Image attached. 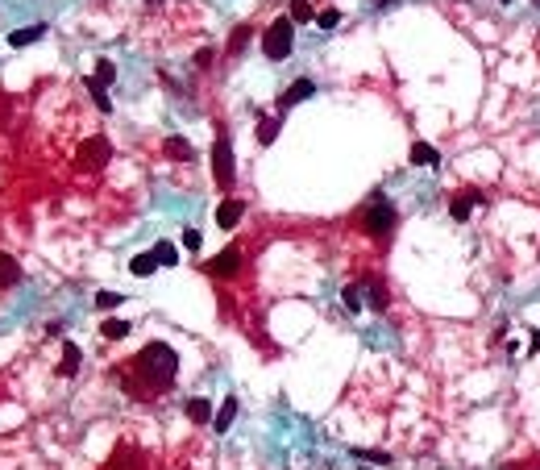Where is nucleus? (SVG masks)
Listing matches in <instances>:
<instances>
[{
	"mask_svg": "<svg viewBox=\"0 0 540 470\" xmlns=\"http://www.w3.org/2000/svg\"><path fill=\"white\" fill-rule=\"evenodd\" d=\"M92 79H96L100 88H108V83L117 79V67H113L108 58H96V75H92Z\"/></svg>",
	"mask_w": 540,
	"mask_h": 470,
	"instance_id": "nucleus-23",
	"label": "nucleus"
},
{
	"mask_svg": "<svg viewBox=\"0 0 540 470\" xmlns=\"http://www.w3.org/2000/svg\"><path fill=\"white\" fill-rule=\"evenodd\" d=\"M212 179L221 183L224 192H233V179H237V167H233V142H229V133H217V142H212Z\"/></svg>",
	"mask_w": 540,
	"mask_h": 470,
	"instance_id": "nucleus-4",
	"label": "nucleus"
},
{
	"mask_svg": "<svg viewBox=\"0 0 540 470\" xmlns=\"http://www.w3.org/2000/svg\"><path fill=\"white\" fill-rule=\"evenodd\" d=\"M295 46V21L291 17H279V21L266 25V34H262V54H266L270 63H283Z\"/></svg>",
	"mask_w": 540,
	"mask_h": 470,
	"instance_id": "nucleus-3",
	"label": "nucleus"
},
{
	"mask_svg": "<svg viewBox=\"0 0 540 470\" xmlns=\"http://www.w3.org/2000/svg\"><path fill=\"white\" fill-rule=\"evenodd\" d=\"M129 329H133V325H129V321H117V317H108V321L100 325V333H104L108 342H121V337L129 333Z\"/></svg>",
	"mask_w": 540,
	"mask_h": 470,
	"instance_id": "nucleus-20",
	"label": "nucleus"
},
{
	"mask_svg": "<svg viewBox=\"0 0 540 470\" xmlns=\"http://www.w3.org/2000/svg\"><path fill=\"white\" fill-rule=\"evenodd\" d=\"M154 258H158V267H179V250H175V242H158V246H154Z\"/></svg>",
	"mask_w": 540,
	"mask_h": 470,
	"instance_id": "nucleus-21",
	"label": "nucleus"
},
{
	"mask_svg": "<svg viewBox=\"0 0 540 470\" xmlns=\"http://www.w3.org/2000/svg\"><path fill=\"white\" fill-rule=\"evenodd\" d=\"M38 38H46V25H42V21H38V25H25V29H17V34H9V46L21 50V46H33Z\"/></svg>",
	"mask_w": 540,
	"mask_h": 470,
	"instance_id": "nucleus-12",
	"label": "nucleus"
},
{
	"mask_svg": "<svg viewBox=\"0 0 540 470\" xmlns=\"http://www.w3.org/2000/svg\"><path fill=\"white\" fill-rule=\"evenodd\" d=\"M308 96H316V79H308V75H303V79H295L291 88L279 96V117H283L287 108H295V104H303Z\"/></svg>",
	"mask_w": 540,
	"mask_h": 470,
	"instance_id": "nucleus-8",
	"label": "nucleus"
},
{
	"mask_svg": "<svg viewBox=\"0 0 540 470\" xmlns=\"http://www.w3.org/2000/svg\"><path fill=\"white\" fill-rule=\"evenodd\" d=\"M175 374H179V349H171L167 342H146L117 371V383L133 399H158L175 387Z\"/></svg>",
	"mask_w": 540,
	"mask_h": 470,
	"instance_id": "nucleus-1",
	"label": "nucleus"
},
{
	"mask_svg": "<svg viewBox=\"0 0 540 470\" xmlns=\"http://www.w3.org/2000/svg\"><path fill=\"white\" fill-rule=\"evenodd\" d=\"M183 412H187V421H192V424H208V421H212V399L192 396L187 404H183Z\"/></svg>",
	"mask_w": 540,
	"mask_h": 470,
	"instance_id": "nucleus-11",
	"label": "nucleus"
},
{
	"mask_svg": "<svg viewBox=\"0 0 540 470\" xmlns=\"http://www.w3.org/2000/svg\"><path fill=\"white\" fill-rule=\"evenodd\" d=\"M129 271L137 275V279H150V275L158 271V258H154V250H150V254H137V258L129 262Z\"/></svg>",
	"mask_w": 540,
	"mask_h": 470,
	"instance_id": "nucleus-16",
	"label": "nucleus"
},
{
	"mask_svg": "<svg viewBox=\"0 0 540 470\" xmlns=\"http://www.w3.org/2000/svg\"><path fill=\"white\" fill-rule=\"evenodd\" d=\"M353 454H358V458H366V462H378V466H387V462H391V458H387V454H378V449H353Z\"/></svg>",
	"mask_w": 540,
	"mask_h": 470,
	"instance_id": "nucleus-29",
	"label": "nucleus"
},
{
	"mask_svg": "<svg viewBox=\"0 0 540 470\" xmlns=\"http://www.w3.org/2000/svg\"><path fill=\"white\" fill-rule=\"evenodd\" d=\"M412 163L416 167H437L441 163V150L428 146V142H412Z\"/></svg>",
	"mask_w": 540,
	"mask_h": 470,
	"instance_id": "nucleus-14",
	"label": "nucleus"
},
{
	"mask_svg": "<svg viewBox=\"0 0 540 470\" xmlns=\"http://www.w3.org/2000/svg\"><path fill=\"white\" fill-rule=\"evenodd\" d=\"M121 292H100V296H96V308H100V312H108V308H117V304H121Z\"/></svg>",
	"mask_w": 540,
	"mask_h": 470,
	"instance_id": "nucleus-28",
	"label": "nucleus"
},
{
	"mask_svg": "<svg viewBox=\"0 0 540 470\" xmlns=\"http://www.w3.org/2000/svg\"><path fill=\"white\" fill-rule=\"evenodd\" d=\"M146 466H150V458L137 446H117L113 458H108V470H146Z\"/></svg>",
	"mask_w": 540,
	"mask_h": 470,
	"instance_id": "nucleus-6",
	"label": "nucleus"
},
{
	"mask_svg": "<svg viewBox=\"0 0 540 470\" xmlns=\"http://www.w3.org/2000/svg\"><path fill=\"white\" fill-rule=\"evenodd\" d=\"M395 221H399V217H395V204L383 196V192L370 196L366 204H362V213H358V225L366 229L374 242H387V237L395 233Z\"/></svg>",
	"mask_w": 540,
	"mask_h": 470,
	"instance_id": "nucleus-2",
	"label": "nucleus"
},
{
	"mask_svg": "<svg viewBox=\"0 0 540 470\" xmlns=\"http://www.w3.org/2000/svg\"><path fill=\"white\" fill-rule=\"evenodd\" d=\"M183 246L199 250V246H204V233H199V229H187V233H183Z\"/></svg>",
	"mask_w": 540,
	"mask_h": 470,
	"instance_id": "nucleus-31",
	"label": "nucleus"
},
{
	"mask_svg": "<svg viewBox=\"0 0 540 470\" xmlns=\"http://www.w3.org/2000/svg\"><path fill=\"white\" fill-rule=\"evenodd\" d=\"M75 163H79L83 171H100L104 163H113V142H108L104 133H92L88 142H79V150H75Z\"/></svg>",
	"mask_w": 540,
	"mask_h": 470,
	"instance_id": "nucleus-5",
	"label": "nucleus"
},
{
	"mask_svg": "<svg viewBox=\"0 0 540 470\" xmlns=\"http://www.w3.org/2000/svg\"><path fill=\"white\" fill-rule=\"evenodd\" d=\"M212 58H217L212 50H199V54H196V67H212Z\"/></svg>",
	"mask_w": 540,
	"mask_h": 470,
	"instance_id": "nucleus-32",
	"label": "nucleus"
},
{
	"mask_svg": "<svg viewBox=\"0 0 540 470\" xmlns=\"http://www.w3.org/2000/svg\"><path fill=\"white\" fill-rule=\"evenodd\" d=\"M242 217H246V200H242V196L221 200V208H217V225H221V229H237Z\"/></svg>",
	"mask_w": 540,
	"mask_h": 470,
	"instance_id": "nucleus-9",
	"label": "nucleus"
},
{
	"mask_svg": "<svg viewBox=\"0 0 540 470\" xmlns=\"http://www.w3.org/2000/svg\"><path fill=\"white\" fill-rule=\"evenodd\" d=\"M503 4H507V0H503Z\"/></svg>",
	"mask_w": 540,
	"mask_h": 470,
	"instance_id": "nucleus-34",
	"label": "nucleus"
},
{
	"mask_svg": "<svg viewBox=\"0 0 540 470\" xmlns=\"http://www.w3.org/2000/svg\"><path fill=\"white\" fill-rule=\"evenodd\" d=\"M237 271H242V250H237V246L221 250V254L208 262V275H212V279H233Z\"/></svg>",
	"mask_w": 540,
	"mask_h": 470,
	"instance_id": "nucleus-7",
	"label": "nucleus"
},
{
	"mask_svg": "<svg viewBox=\"0 0 540 470\" xmlns=\"http://www.w3.org/2000/svg\"><path fill=\"white\" fill-rule=\"evenodd\" d=\"M482 204V196L478 192H457L453 196V204H449V213H453V221H469V213Z\"/></svg>",
	"mask_w": 540,
	"mask_h": 470,
	"instance_id": "nucleus-10",
	"label": "nucleus"
},
{
	"mask_svg": "<svg viewBox=\"0 0 540 470\" xmlns=\"http://www.w3.org/2000/svg\"><path fill=\"white\" fill-rule=\"evenodd\" d=\"M279 129H283V117H262V125H258V142L270 146V142L279 138Z\"/></svg>",
	"mask_w": 540,
	"mask_h": 470,
	"instance_id": "nucleus-18",
	"label": "nucleus"
},
{
	"mask_svg": "<svg viewBox=\"0 0 540 470\" xmlns=\"http://www.w3.org/2000/svg\"><path fill=\"white\" fill-rule=\"evenodd\" d=\"M167 154H171V158H183V163H192V146H187L183 138H167Z\"/></svg>",
	"mask_w": 540,
	"mask_h": 470,
	"instance_id": "nucleus-24",
	"label": "nucleus"
},
{
	"mask_svg": "<svg viewBox=\"0 0 540 470\" xmlns=\"http://www.w3.org/2000/svg\"><path fill=\"white\" fill-rule=\"evenodd\" d=\"M83 88H88V92H92V96H96V108H104V113H108V108H113V100L104 96V92H108V88H100L96 79H83Z\"/></svg>",
	"mask_w": 540,
	"mask_h": 470,
	"instance_id": "nucleus-25",
	"label": "nucleus"
},
{
	"mask_svg": "<svg viewBox=\"0 0 540 470\" xmlns=\"http://www.w3.org/2000/svg\"><path fill=\"white\" fill-rule=\"evenodd\" d=\"M345 308H349V312L362 308V292H358V287H345Z\"/></svg>",
	"mask_w": 540,
	"mask_h": 470,
	"instance_id": "nucleus-30",
	"label": "nucleus"
},
{
	"mask_svg": "<svg viewBox=\"0 0 540 470\" xmlns=\"http://www.w3.org/2000/svg\"><path fill=\"white\" fill-rule=\"evenodd\" d=\"M337 21H341V13H337V9H320V13H316L320 29H337Z\"/></svg>",
	"mask_w": 540,
	"mask_h": 470,
	"instance_id": "nucleus-26",
	"label": "nucleus"
},
{
	"mask_svg": "<svg viewBox=\"0 0 540 470\" xmlns=\"http://www.w3.org/2000/svg\"><path fill=\"white\" fill-rule=\"evenodd\" d=\"M249 38H254V29H249V25H237V29H233V38H229V54L237 58V54L249 46Z\"/></svg>",
	"mask_w": 540,
	"mask_h": 470,
	"instance_id": "nucleus-19",
	"label": "nucleus"
},
{
	"mask_svg": "<svg viewBox=\"0 0 540 470\" xmlns=\"http://www.w3.org/2000/svg\"><path fill=\"white\" fill-rule=\"evenodd\" d=\"M79 362H83L79 346H75V342H67V346H63V362H58V374H63V379H71V374L79 371Z\"/></svg>",
	"mask_w": 540,
	"mask_h": 470,
	"instance_id": "nucleus-15",
	"label": "nucleus"
},
{
	"mask_svg": "<svg viewBox=\"0 0 540 470\" xmlns=\"http://www.w3.org/2000/svg\"><path fill=\"white\" fill-rule=\"evenodd\" d=\"M287 17H291L295 25H303V21H312V17H316V9H312V0H295Z\"/></svg>",
	"mask_w": 540,
	"mask_h": 470,
	"instance_id": "nucleus-22",
	"label": "nucleus"
},
{
	"mask_svg": "<svg viewBox=\"0 0 540 470\" xmlns=\"http://www.w3.org/2000/svg\"><path fill=\"white\" fill-rule=\"evenodd\" d=\"M17 279H21V267H17L9 254H0V287H13Z\"/></svg>",
	"mask_w": 540,
	"mask_h": 470,
	"instance_id": "nucleus-17",
	"label": "nucleus"
},
{
	"mask_svg": "<svg viewBox=\"0 0 540 470\" xmlns=\"http://www.w3.org/2000/svg\"><path fill=\"white\" fill-rule=\"evenodd\" d=\"M532 354H540V329L532 333Z\"/></svg>",
	"mask_w": 540,
	"mask_h": 470,
	"instance_id": "nucleus-33",
	"label": "nucleus"
},
{
	"mask_svg": "<svg viewBox=\"0 0 540 470\" xmlns=\"http://www.w3.org/2000/svg\"><path fill=\"white\" fill-rule=\"evenodd\" d=\"M233 421H237V396H224V404L217 408V417H212V429H217V433H229Z\"/></svg>",
	"mask_w": 540,
	"mask_h": 470,
	"instance_id": "nucleus-13",
	"label": "nucleus"
},
{
	"mask_svg": "<svg viewBox=\"0 0 540 470\" xmlns=\"http://www.w3.org/2000/svg\"><path fill=\"white\" fill-rule=\"evenodd\" d=\"M370 308H378V312L387 308V287L383 283H370Z\"/></svg>",
	"mask_w": 540,
	"mask_h": 470,
	"instance_id": "nucleus-27",
	"label": "nucleus"
}]
</instances>
